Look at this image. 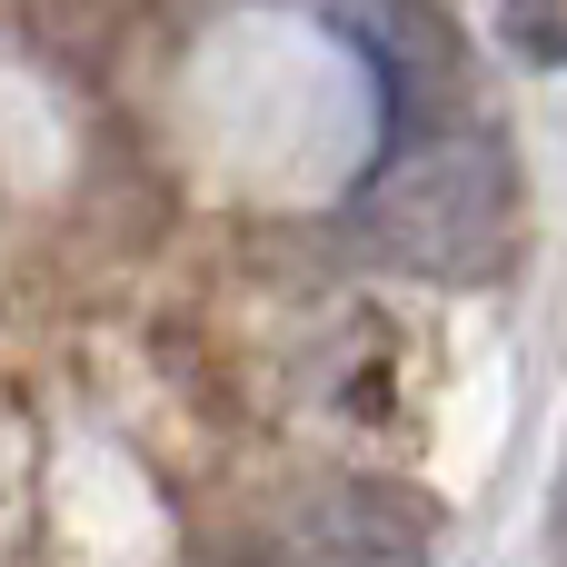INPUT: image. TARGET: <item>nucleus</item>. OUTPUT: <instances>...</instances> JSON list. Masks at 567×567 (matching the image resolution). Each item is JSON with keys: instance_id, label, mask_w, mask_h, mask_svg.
Wrapping results in <instances>:
<instances>
[{"instance_id": "20e7f679", "label": "nucleus", "mask_w": 567, "mask_h": 567, "mask_svg": "<svg viewBox=\"0 0 567 567\" xmlns=\"http://www.w3.org/2000/svg\"><path fill=\"white\" fill-rule=\"evenodd\" d=\"M488 20H498V40L528 70H558L567 60V0H488Z\"/></svg>"}, {"instance_id": "f257e3e1", "label": "nucleus", "mask_w": 567, "mask_h": 567, "mask_svg": "<svg viewBox=\"0 0 567 567\" xmlns=\"http://www.w3.org/2000/svg\"><path fill=\"white\" fill-rule=\"evenodd\" d=\"M369 219H379V239H389L409 269H429V279H478V269H498V249H508V169H498L478 140L429 130V140H409V150L369 179Z\"/></svg>"}, {"instance_id": "7ed1b4c3", "label": "nucleus", "mask_w": 567, "mask_h": 567, "mask_svg": "<svg viewBox=\"0 0 567 567\" xmlns=\"http://www.w3.org/2000/svg\"><path fill=\"white\" fill-rule=\"evenodd\" d=\"M319 567H429V548H419V528H409L399 508L339 498V508L319 518Z\"/></svg>"}, {"instance_id": "f03ea898", "label": "nucleus", "mask_w": 567, "mask_h": 567, "mask_svg": "<svg viewBox=\"0 0 567 567\" xmlns=\"http://www.w3.org/2000/svg\"><path fill=\"white\" fill-rule=\"evenodd\" d=\"M339 30L359 40V60L379 70V100L409 140H429L458 110V50L419 0H339Z\"/></svg>"}]
</instances>
